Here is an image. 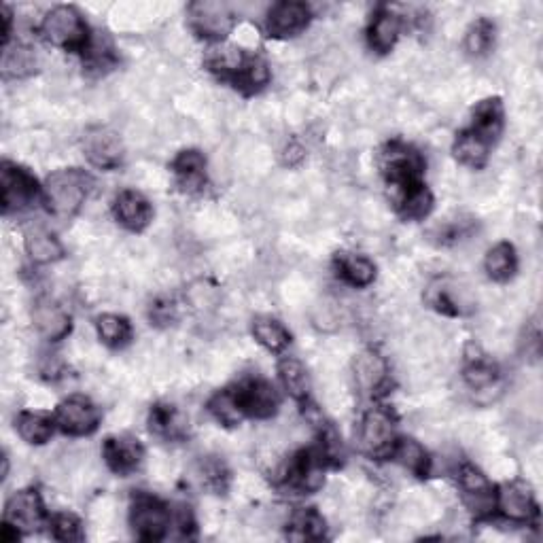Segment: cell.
<instances>
[{
  "label": "cell",
  "instance_id": "18",
  "mask_svg": "<svg viewBox=\"0 0 543 543\" xmlns=\"http://www.w3.org/2000/svg\"><path fill=\"white\" fill-rule=\"evenodd\" d=\"M401 30H404V17H401L395 9L380 5L372 13V20L365 30L367 47H370L378 56H387L399 43Z\"/></svg>",
  "mask_w": 543,
  "mask_h": 543
},
{
  "label": "cell",
  "instance_id": "42",
  "mask_svg": "<svg viewBox=\"0 0 543 543\" xmlns=\"http://www.w3.org/2000/svg\"><path fill=\"white\" fill-rule=\"evenodd\" d=\"M314 446H317L319 452L323 454L329 469H338L344 465L346 461L344 440L340 431L331 423H327V420H319L317 423V442H314Z\"/></svg>",
  "mask_w": 543,
  "mask_h": 543
},
{
  "label": "cell",
  "instance_id": "43",
  "mask_svg": "<svg viewBox=\"0 0 543 543\" xmlns=\"http://www.w3.org/2000/svg\"><path fill=\"white\" fill-rule=\"evenodd\" d=\"M49 533L64 543H79L85 539V529L79 516L73 512H58L49 518Z\"/></svg>",
  "mask_w": 543,
  "mask_h": 543
},
{
  "label": "cell",
  "instance_id": "27",
  "mask_svg": "<svg viewBox=\"0 0 543 543\" xmlns=\"http://www.w3.org/2000/svg\"><path fill=\"white\" fill-rule=\"evenodd\" d=\"M24 249L32 264H37V266L56 264V261L64 259L66 255L62 242L56 238V234H51L41 225L28 227L24 234Z\"/></svg>",
  "mask_w": 543,
  "mask_h": 543
},
{
  "label": "cell",
  "instance_id": "4",
  "mask_svg": "<svg viewBox=\"0 0 543 543\" xmlns=\"http://www.w3.org/2000/svg\"><path fill=\"white\" fill-rule=\"evenodd\" d=\"M329 469L317 446H308L291 454L280 469L276 486L287 495H312L323 488L325 471Z\"/></svg>",
  "mask_w": 543,
  "mask_h": 543
},
{
  "label": "cell",
  "instance_id": "11",
  "mask_svg": "<svg viewBox=\"0 0 543 543\" xmlns=\"http://www.w3.org/2000/svg\"><path fill=\"white\" fill-rule=\"evenodd\" d=\"M353 380L357 393L370 401H382L393 387L389 363L374 348H367L355 357Z\"/></svg>",
  "mask_w": 543,
  "mask_h": 543
},
{
  "label": "cell",
  "instance_id": "31",
  "mask_svg": "<svg viewBox=\"0 0 543 543\" xmlns=\"http://www.w3.org/2000/svg\"><path fill=\"white\" fill-rule=\"evenodd\" d=\"M391 459L395 463H399L406 471H410L414 478L425 480L431 476V469H433L431 454L427 452V448L423 444L414 440V437L399 435Z\"/></svg>",
  "mask_w": 543,
  "mask_h": 543
},
{
  "label": "cell",
  "instance_id": "49",
  "mask_svg": "<svg viewBox=\"0 0 543 543\" xmlns=\"http://www.w3.org/2000/svg\"><path fill=\"white\" fill-rule=\"evenodd\" d=\"M9 476V457H7V454H3V474H0V478H7Z\"/></svg>",
  "mask_w": 543,
  "mask_h": 543
},
{
  "label": "cell",
  "instance_id": "14",
  "mask_svg": "<svg viewBox=\"0 0 543 543\" xmlns=\"http://www.w3.org/2000/svg\"><path fill=\"white\" fill-rule=\"evenodd\" d=\"M54 418L60 433L68 437H87L98 431L102 412L90 397L70 395L56 406Z\"/></svg>",
  "mask_w": 543,
  "mask_h": 543
},
{
  "label": "cell",
  "instance_id": "44",
  "mask_svg": "<svg viewBox=\"0 0 543 543\" xmlns=\"http://www.w3.org/2000/svg\"><path fill=\"white\" fill-rule=\"evenodd\" d=\"M471 232H474V219H448L435 227L431 238L440 247H450V244L463 242L467 236H471Z\"/></svg>",
  "mask_w": 543,
  "mask_h": 543
},
{
  "label": "cell",
  "instance_id": "29",
  "mask_svg": "<svg viewBox=\"0 0 543 543\" xmlns=\"http://www.w3.org/2000/svg\"><path fill=\"white\" fill-rule=\"evenodd\" d=\"M81 60L87 75L102 77L111 73V70L119 64V54L107 32H94L90 45H87L81 54Z\"/></svg>",
  "mask_w": 543,
  "mask_h": 543
},
{
  "label": "cell",
  "instance_id": "38",
  "mask_svg": "<svg viewBox=\"0 0 543 543\" xmlns=\"http://www.w3.org/2000/svg\"><path fill=\"white\" fill-rule=\"evenodd\" d=\"M194 478L208 493L225 495L230 490L232 471L221 457H202L194 467Z\"/></svg>",
  "mask_w": 543,
  "mask_h": 543
},
{
  "label": "cell",
  "instance_id": "17",
  "mask_svg": "<svg viewBox=\"0 0 543 543\" xmlns=\"http://www.w3.org/2000/svg\"><path fill=\"white\" fill-rule=\"evenodd\" d=\"M102 459L107 463L109 471H113L119 478H128L138 467L143 465L145 459V446L140 444L138 437L121 433V435H109L102 442Z\"/></svg>",
  "mask_w": 543,
  "mask_h": 543
},
{
  "label": "cell",
  "instance_id": "37",
  "mask_svg": "<svg viewBox=\"0 0 543 543\" xmlns=\"http://www.w3.org/2000/svg\"><path fill=\"white\" fill-rule=\"evenodd\" d=\"M251 334L259 346H264L272 355H283L291 346V331L272 317H257L251 323Z\"/></svg>",
  "mask_w": 543,
  "mask_h": 543
},
{
  "label": "cell",
  "instance_id": "40",
  "mask_svg": "<svg viewBox=\"0 0 543 543\" xmlns=\"http://www.w3.org/2000/svg\"><path fill=\"white\" fill-rule=\"evenodd\" d=\"M495 41H497V26L493 20H488V17H478L476 22H471V26L465 32V54L469 58H486L490 51L495 49Z\"/></svg>",
  "mask_w": 543,
  "mask_h": 543
},
{
  "label": "cell",
  "instance_id": "9",
  "mask_svg": "<svg viewBox=\"0 0 543 543\" xmlns=\"http://www.w3.org/2000/svg\"><path fill=\"white\" fill-rule=\"evenodd\" d=\"M457 484L463 505L471 516L476 520H490L497 516V486L476 465L463 463L457 469Z\"/></svg>",
  "mask_w": 543,
  "mask_h": 543
},
{
  "label": "cell",
  "instance_id": "3",
  "mask_svg": "<svg viewBox=\"0 0 543 543\" xmlns=\"http://www.w3.org/2000/svg\"><path fill=\"white\" fill-rule=\"evenodd\" d=\"M397 440L399 429L395 412L382 401H374L361 416L357 433L359 450L372 461H387L393 457Z\"/></svg>",
  "mask_w": 543,
  "mask_h": 543
},
{
  "label": "cell",
  "instance_id": "45",
  "mask_svg": "<svg viewBox=\"0 0 543 543\" xmlns=\"http://www.w3.org/2000/svg\"><path fill=\"white\" fill-rule=\"evenodd\" d=\"M518 348L522 359H527L529 363H537L541 359V321L539 314L524 325L522 336L518 340Z\"/></svg>",
  "mask_w": 543,
  "mask_h": 543
},
{
  "label": "cell",
  "instance_id": "33",
  "mask_svg": "<svg viewBox=\"0 0 543 543\" xmlns=\"http://www.w3.org/2000/svg\"><path fill=\"white\" fill-rule=\"evenodd\" d=\"M501 380V370L495 361H490L486 355H482L476 348V355H465L463 365V382L471 391H488Z\"/></svg>",
  "mask_w": 543,
  "mask_h": 543
},
{
  "label": "cell",
  "instance_id": "19",
  "mask_svg": "<svg viewBox=\"0 0 543 543\" xmlns=\"http://www.w3.org/2000/svg\"><path fill=\"white\" fill-rule=\"evenodd\" d=\"M32 325L47 342H62L73 331V317L51 297H39L32 306Z\"/></svg>",
  "mask_w": 543,
  "mask_h": 543
},
{
  "label": "cell",
  "instance_id": "25",
  "mask_svg": "<svg viewBox=\"0 0 543 543\" xmlns=\"http://www.w3.org/2000/svg\"><path fill=\"white\" fill-rule=\"evenodd\" d=\"M276 372H278L280 384H283V391L295 401V404L306 408L310 404V393H312V380L308 374V367L295 357H280Z\"/></svg>",
  "mask_w": 543,
  "mask_h": 543
},
{
  "label": "cell",
  "instance_id": "8",
  "mask_svg": "<svg viewBox=\"0 0 543 543\" xmlns=\"http://www.w3.org/2000/svg\"><path fill=\"white\" fill-rule=\"evenodd\" d=\"M187 26L196 39L213 47L227 41L236 28V17L225 3L198 0L187 7Z\"/></svg>",
  "mask_w": 543,
  "mask_h": 543
},
{
  "label": "cell",
  "instance_id": "32",
  "mask_svg": "<svg viewBox=\"0 0 543 543\" xmlns=\"http://www.w3.org/2000/svg\"><path fill=\"white\" fill-rule=\"evenodd\" d=\"M484 272L493 283H510L518 272V253L512 242H497L484 255Z\"/></svg>",
  "mask_w": 543,
  "mask_h": 543
},
{
  "label": "cell",
  "instance_id": "28",
  "mask_svg": "<svg viewBox=\"0 0 543 543\" xmlns=\"http://www.w3.org/2000/svg\"><path fill=\"white\" fill-rule=\"evenodd\" d=\"M15 431L30 446H45L58 431L54 414L43 410H22L15 416Z\"/></svg>",
  "mask_w": 543,
  "mask_h": 543
},
{
  "label": "cell",
  "instance_id": "24",
  "mask_svg": "<svg viewBox=\"0 0 543 543\" xmlns=\"http://www.w3.org/2000/svg\"><path fill=\"white\" fill-rule=\"evenodd\" d=\"M147 425L151 435L160 437L164 442H183L189 435V420L185 414L168 401H157L151 406Z\"/></svg>",
  "mask_w": 543,
  "mask_h": 543
},
{
  "label": "cell",
  "instance_id": "46",
  "mask_svg": "<svg viewBox=\"0 0 543 543\" xmlns=\"http://www.w3.org/2000/svg\"><path fill=\"white\" fill-rule=\"evenodd\" d=\"M179 319V306L170 297H157L149 306V321L155 327H168L177 323Z\"/></svg>",
  "mask_w": 543,
  "mask_h": 543
},
{
  "label": "cell",
  "instance_id": "13",
  "mask_svg": "<svg viewBox=\"0 0 543 543\" xmlns=\"http://www.w3.org/2000/svg\"><path fill=\"white\" fill-rule=\"evenodd\" d=\"M497 514L507 522L520 524V527H537L539 503L533 488L522 480L497 486Z\"/></svg>",
  "mask_w": 543,
  "mask_h": 543
},
{
  "label": "cell",
  "instance_id": "35",
  "mask_svg": "<svg viewBox=\"0 0 543 543\" xmlns=\"http://www.w3.org/2000/svg\"><path fill=\"white\" fill-rule=\"evenodd\" d=\"M490 151H493V147L484 143L480 136H476L467 128L457 134V138H454V145H452L454 160L471 168V170L486 168V164L490 160Z\"/></svg>",
  "mask_w": 543,
  "mask_h": 543
},
{
  "label": "cell",
  "instance_id": "2",
  "mask_svg": "<svg viewBox=\"0 0 543 543\" xmlns=\"http://www.w3.org/2000/svg\"><path fill=\"white\" fill-rule=\"evenodd\" d=\"M39 34L47 45L81 56L85 47L90 45L94 30L77 7L58 5L45 13Z\"/></svg>",
  "mask_w": 543,
  "mask_h": 543
},
{
  "label": "cell",
  "instance_id": "5",
  "mask_svg": "<svg viewBox=\"0 0 543 543\" xmlns=\"http://www.w3.org/2000/svg\"><path fill=\"white\" fill-rule=\"evenodd\" d=\"M378 168L387 189L391 187H404L425 181L427 162L423 153L406 140H389L378 151Z\"/></svg>",
  "mask_w": 543,
  "mask_h": 543
},
{
  "label": "cell",
  "instance_id": "23",
  "mask_svg": "<svg viewBox=\"0 0 543 543\" xmlns=\"http://www.w3.org/2000/svg\"><path fill=\"white\" fill-rule=\"evenodd\" d=\"M476 136H480L484 143L490 147L497 145L505 130V104L499 96L484 98L476 104L474 113H471V124L469 128Z\"/></svg>",
  "mask_w": 543,
  "mask_h": 543
},
{
  "label": "cell",
  "instance_id": "12",
  "mask_svg": "<svg viewBox=\"0 0 543 543\" xmlns=\"http://www.w3.org/2000/svg\"><path fill=\"white\" fill-rule=\"evenodd\" d=\"M49 518L51 514L47 512L45 501L34 486L15 490L5 503L3 522L11 524V527H15L22 535L49 527Z\"/></svg>",
  "mask_w": 543,
  "mask_h": 543
},
{
  "label": "cell",
  "instance_id": "15",
  "mask_svg": "<svg viewBox=\"0 0 543 543\" xmlns=\"http://www.w3.org/2000/svg\"><path fill=\"white\" fill-rule=\"evenodd\" d=\"M81 149L85 160L104 172H113L121 168V164L126 160L124 140H121V136L111 128L96 126L87 130L81 140Z\"/></svg>",
  "mask_w": 543,
  "mask_h": 543
},
{
  "label": "cell",
  "instance_id": "39",
  "mask_svg": "<svg viewBox=\"0 0 543 543\" xmlns=\"http://www.w3.org/2000/svg\"><path fill=\"white\" fill-rule=\"evenodd\" d=\"M287 527V535L291 539L321 541L327 535V522L317 507H300V510H295Z\"/></svg>",
  "mask_w": 543,
  "mask_h": 543
},
{
  "label": "cell",
  "instance_id": "34",
  "mask_svg": "<svg viewBox=\"0 0 543 543\" xmlns=\"http://www.w3.org/2000/svg\"><path fill=\"white\" fill-rule=\"evenodd\" d=\"M37 68H39V58L30 45L11 41L9 45L3 47V77L7 81L26 79L37 73Z\"/></svg>",
  "mask_w": 543,
  "mask_h": 543
},
{
  "label": "cell",
  "instance_id": "10",
  "mask_svg": "<svg viewBox=\"0 0 543 543\" xmlns=\"http://www.w3.org/2000/svg\"><path fill=\"white\" fill-rule=\"evenodd\" d=\"M232 389L244 418L270 420L280 410V393L274 387V382L268 378L261 376L242 378Z\"/></svg>",
  "mask_w": 543,
  "mask_h": 543
},
{
  "label": "cell",
  "instance_id": "47",
  "mask_svg": "<svg viewBox=\"0 0 543 543\" xmlns=\"http://www.w3.org/2000/svg\"><path fill=\"white\" fill-rule=\"evenodd\" d=\"M172 527L179 531V535L183 539L196 537V518H194V512H191L189 505L181 503V505H177V510H172Z\"/></svg>",
  "mask_w": 543,
  "mask_h": 543
},
{
  "label": "cell",
  "instance_id": "7",
  "mask_svg": "<svg viewBox=\"0 0 543 543\" xmlns=\"http://www.w3.org/2000/svg\"><path fill=\"white\" fill-rule=\"evenodd\" d=\"M130 529L140 541H162L172 529V507L155 495L136 493L130 501Z\"/></svg>",
  "mask_w": 543,
  "mask_h": 543
},
{
  "label": "cell",
  "instance_id": "1",
  "mask_svg": "<svg viewBox=\"0 0 543 543\" xmlns=\"http://www.w3.org/2000/svg\"><path fill=\"white\" fill-rule=\"evenodd\" d=\"M94 177L81 168L51 172L43 183V204L56 219H73L94 191Z\"/></svg>",
  "mask_w": 543,
  "mask_h": 543
},
{
  "label": "cell",
  "instance_id": "16",
  "mask_svg": "<svg viewBox=\"0 0 543 543\" xmlns=\"http://www.w3.org/2000/svg\"><path fill=\"white\" fill-rule=\"evenodd\" d=\"M312 22V9L300 0H280L272 5L266 17L268 37L285 41L302 34Z\"/></svg>",
  "mask_w": 543,
  "mask_h": 543
},
{
  "label": "cell",
  "instance_id": "26",
  "mask_svg": "<svg viewBox=\"0 0 543 543\" xmlns=\"http://www.w3.org/2000/svg\"><path fill=\"white\" fill-rule=\"evenodd\" d=\"M334 274L344 285L353 289H365L374 285L378 276V268L370 257L355 253H338L334 257Z\"/></svg>",
  "mask_w": 543,
  "mask_h": 543
},
{
  "label": "cell",
  "instance_id": "36",
  "mask_svg": "<svg viewBox=\"0 0 543 543\" xmlns=\"http://www.w3.org/2000/svg\"><path fill=\"white\" fill-rule=\"evenodd\" d=\"M94 325H96L98 340L107 348L121 350L134 340V327L124 314H113V312L100 314V317H96Z\"/></svg>",
  "mask_w": 543,
  "mask_h": 543
},
{
  "label": "cell",
  "instance_id": "20",
  "mask_svg": "<svg viewBox=\"0 0 543 543\" xmlns=\"http://www.w3.org/2000/svg\"><path fill=\"white\" fill-rule=\"evenodd\" d=\"M153 204L136 189L119 191L113 200V217L132 234L145 232L153 221Z\"/></svg>",
  "mask_w": 543,
  "mask_h": 543
},
{
  "label": "cell",
  "instance_id": "6",
  "mask_svg": "<svg viewBox=\"0 0 543 543\" xmlns=\"http://www.w3.org/2000/svg\"><path fill=\"white\" fill-rule=\"evenodd\" d=\"M43 202V185L34 174L15 162L5 160L0 166V206L3 215H22Z\"/></svg>",
  "mask_w": 543,
  "mask_h": 543
},
{
  "label": "cell",
  "instance_id": "41",
  "mask_svg": "<svg viewBox=\"0 0 543 543\" xmlns=\"http://www.w3.org/2000/svg\"><path fill=\"white\" fill-rule=\"evenodd\" d=\"M206 410H208L210 416L217 420L219 425H223L227 429L240 427L242 420H247V418H244L242 410H240V404H238V399H236L232 387L221 389L213 397H210L208 404H206Z\"/></svg>",
  "mask_w": 543,
  "mask_h": 543
},
{
  "label": "cell",
  "instance_id": "30",
  "mask_svg": "<svg viewBox=\"0 0 543 543\" xmlns=\"http://www.w3.org/2000/svg\"><path fill=\"white\" fill-rule=\"evenodd\" d=\"M425 302L437 314H444V317L452 319L463 317V314L469 312L459 289L446 278H435L433 283H429V287L425 289Z\"/></svg>",
  "mask_w": 543,
  "mask_h": 543
},
{
  "label": "cell",
  "instance_id": "48",
  "mask_svg": "<svg viewBox=\"0 0 543 543\" xmlns=\"http://www.w3.org/2000/svg\"><path fill=\"white\" fill-rule=\"evenodd\" d=\"M0 17H3V47H5L13 41V9L9 5H3Z\"/></svg>",
  "mask_w": 543,
  "mask_h": 543
},
{
  "label": "cell",
  "instance_id": "21",
  "mask_svg": "<svg viewBox=\"0 0 543 543\" xmlns=\"http://www.w3.org/2000/svg\"><path fill=\"white\" fill-rule=\"evenodd\" d=\"M389 200L401 221H425L435 206V198L425 181L389 189Z\"/></svg>",
  "mask_w": 543,
  "mask_h": 543
},
{
  "label": "cell",
  "instance_id": "22",
  "mask_svg": "<svg viewBox=\"0 0 543 543\" xmlns=\"http://www.w3.org/2000/svg\"><path fill=\"white\" fill-rule=\"evenodd\" d=\"M206 168H208L206 157L198 149H183L170 164L174 183H177L179 191H183L187 196H196L200 191H204L208 183Z\"/></svg>",
  "mask_w": 543,
  "mask_h": 543
}]
</instances>
